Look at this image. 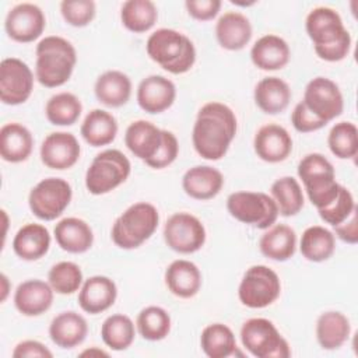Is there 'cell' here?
Here are the masks:
<instances>
[{
  "mask_svg": "<svg viewBox=\"0 0 358 358\" xmlns=\"http://www.w3.org/2000/svg\"><path fill=\"white\" fill-rule=\"evenodd\" d=\"M236 130L238 120L228 105L207 102L199 109L193 124V147L201 158L218 161L228 152Z\"/></svg>",
  "mask_w": 358,
  "mask_h": 358,
  "instance_id": "cell-1",
  "label": "cell"
},
{
  "mask_svg": "<svg viewBox=\"0 0 358 358\" xmlns=\"http://www.w3.org/2000/svg\"><path fill=\"white\" fill-rule=\"evenodd\" d=\"M35 77L46 88L66 84L76 67L77 52L70 41L49 35L41 39L35 49Z\"/></svg>",
  "mask_w": 358,
  "mask_h": 358,
  "instance_id": "cell-2",
  "label": "cell"
},
{
  "mask_svg": "<svg viewBox=\"0 0 358 358\" xmlns=\"http://www.w3.org/2000/svg\"><path fill=\"white\" fill-rule=\"evenodd\" d=\"M147 55L171 74L187 73L196 63V48L182 32L171 28L154 31L145 43Z\"/></svg>",
  "mask_w": 358,
  "mask_h": 358,
  "instance_id": "cell-3",
  "label": "cell"
},
{
  "mask_svg": "<svg viewBox=\"0 0 358 358\" xmlns=\"http://www.w3.org/2000/svg\"><path fill=\"white\" fill-rule=\"evenodd\" d=\"M159 214L155 206L138 201L127 207L113 222L110 238L120 249H137L157 231Z\"/></svg>",
  "mask_w": 358,
  "mask_h": 358,
  "instance_id": "cell-4",
  "label": "cell"
},
{
  "mask_svg": "<svg viewBox=\"0 0 358 358\" xmlns=\"http://www.w3.org/2000/svg\"><path fill=\"white\" fill-rule=\"evenodd\" d=\"M298 176L302 180L310 203L324 208L338 196L341 185L336 180L331 162L319 152L305 155L298 164Z\"/></svg>",
  "mask_w": 358,
  "mask_h": 358,
  "instance_id": "cell-5",
  "label": "cell"
},
{
  "mask_svg": "<svg viewBox=\"0 0 358 358\" xmlns=\"http://www.w3.org/2000/svg\"><path fill=\"white\" fill-rule=\"evenodd\" d=\"M130 172L131 164L122 151L113 148L101 151L85 172V187L91 194H106L124 183Z\"/></svg>",
  "mask_w": 358,
  "mask_h": 358,
  "instance_id": "cell-6",
  "label": "cell"
},
{
  "mask_svg": "<svg viewBox=\"0 0 358 358\" xmlns=\"http://www.w3.org/2000/svg\"><path fill=\"white\" fill-rule=\"evenodd\" d=\"M228 213L242 224L267 229L277 221L278 208L271 196L263 192H235L227 199Z\"/></svg>",
  "mask_w": 358,
  "mask_h": 358,
  "instance_id": "cell-7",
  "label": "cell"
},
{
  "mask_svg": "<svg viewBox=\"0 0 358 358\" xmlns=\"http://www.w3.org/2000/svg\"><path fill=\"white\" fill-rule=\"evenodd\" d=\"M242 345L256 358H288L291 348L274 323L264 317L248 319L241 327Z\"/></svg>",
  "mask_w": 358,
  "mask_h": 358,
  "instance_id": "cell-8",
  "label": "cell"
},
{
  "mask_svg": "<svg viewBox=\"0 0 358 358\" xmlns=\"http://www.w3.org/2000/svg\"><path fill=\"white\" fill-rule=\"evenodd\" d=\"M281 294V281L278 274L264 266L249 267L239 284L238 296L242 305L252 309H262L278 299Z\"/></svg>",
  "mask_w": 358,
  "mask_h": 358,
  "instance_id": "cell-9",
  "label": "cell"
},
{
  "mask_svg": "<svg viewBox=\"0 0 358 358\" xmlns=\"http://www.w3.org/2000/svg\"><path fill=\"white\" fill-rule=\"evenodd\" d=\"M71 197L73 190L67 180L62 178H46L31 189L28 204L36 218L53 221L64 213Z\"/></svg>",
  "mask_w": 358,
  "mask_h": 358,
  "instance_id": "cell-10",
  "label": "cell"
},
{
  "mask_svg": "<svg viewBox=\"0 0 358 358\" xmlns=\"http://www.w3.org/2000/svg\"><path fill=\"white\" fill-rule=\"evenodd\" d=\"M206 236L203 222L186 211L172 214L164 225V241L166 246L182 255L200 250L206 243Z\"/></svg>",
  "mask_w": 358,
  "mask_h": 358,
  "instance_id": "cell-11",
  "label": "cell"
},
{
  "mask_svg": "<svg viewBox=\"0 0 358 358\" xmlns=\"http://www.w3.org/2000/svg\"><path fill=\"white\" fill-rule=\"evenodd\" d=\"M302 102L326 123L338 117L344 109V98L338 85L326 77H315L306 84Z\"/></svg>",
  "mask_w": 358,
  "mask_h": 358,
  "instance_id": "cell-12",
  "label": "cell"
},
{
  "mask_svg": "<svg viewBox=\"0 0 358 358\" xmlns=\"http://www.w3.org/2000/svg\"><path fill=\"white\" fill-rule=\"evenodd\" d=\"M34 74L29 66L17 57H7L0 64V99L6 105H21L31 96Z\"/></svg>",
  "mask_w": 358,
  "mask_h": 358,
  "instance_id": "cell-13",
  "label": "cell"
},
{
  "mask_svg": "<svg viewBox=\"0 0 358 358\" xmlns=\"http://www.w3.org/2000/svg\"><path fill=\"white\" fill-rule=\"evenodd\" d=\"M46 27L42 8L34 3L15 4L6 17L4 28L7 35L20 43H29L38 39Z\"/></svg>",
  "mask_w": 358,
  "mask_h": 358,
  "instance_id": "cell-14",
  "label": "cell"
},
{
  "mask_svg": "<svg viewBox=\"0 0 358 358\" xmlns=\"http://www.w3.org/2000/svg\"><path fill=\"white\" fill-rule=\"evenodd\" d=\"M305 28L315 49L330 46L351 36L340 14L330 7L313 8L306 17Z\"/></svg>",
  "mask_w": 358,
  "mask_h": 358,
  "instance_id": "cell-15",
  "label": "cell"
},
{
  "mask_svg": "<svg viewBox=\"0 0 358 358\" xmlns=\"http://www.w3.org/2000/svg\"><path fill=\"white\" fill-rule=\"evenodd\" d=\"M39 154L45 166L56 171H64L77 164L81 147L74 134L67 131H55L43 138Z\"/></svg>",
  "mask_w": 358,
  "mask_h": 358,
  "instance_id": "cell-16",
  "label": "cell"
},
{
  "mask_svg": "<svg viewBox=\"0 0 358 358\" xmlns=\"http://www.w3.org/2000/svg\"><path fill=\"white\" fill-rule=\"evenodd\" d=\"M138 106L151 115L162 113L169 109L176 98L175 84L159 74H151L143 78L137 87Z\"/></svg>",
  "mask_w": 358,
  "mask_h": 358,
  "instance_id": "cell-17",
  "label": "cell"
},
{
  "mask_svg": "<svg viewBox=\"0 0 358 358\" xmlns=\"http://www.w3.org/2000/svg\"><path fill=\"white\" fill-rule=\"evenodd\" d=\"M256 155L268 164L285 161L292 151V138L287 129L280 124L268 123L262 126L253 138Z\"/></svg>",
  "mask_w": 358,
  "mask_h": 358,
  "instance_id": "cell-18",
  "label": "cell"
},
{
  "mask_svg": "<svg viewBox=\"0 0 358 358\" xmlns=\"http://www.w3.org/2000/svg\"><path fill=\"white\" fill-rule=\"evenodd\" d=\"M117 298L115 281L106 275H92L87 278L78 292L80 308L90 313L98 315L108 310Z\"/></svg>",
  "mask_w": 358,
  "mask_h": 358,
  "instance_id": "cell-19",
  "label": "cell"
},
{
  "mask_svg": "<svg viewBox=\"0 0 358 358\" xmlns=\"http://www.w3.org/2000/svg\"><path fill=\"white\" fill-rule=\"evenodd\" d=\"M53 288L38 278L21 282L14 292V306L24 316H39L53 303Z\"/></svg>",
  "mask_w": 358,
  "mask_h": 358,
  "instance_id": "cell-20",
  "label": "cell"
},
{
  "mask_svg": "<svg viewBox=\"0 0 358 358\" xmlns=\"http://www.w3.org/2000/svg\"><path fill=\"white\" fill-rule=\"evenodd\" d=\"M124 144L134 157L148 162L162 144V129L148 120H134L126 129Z\"/></svg>",
  "mask_w": 358,
  "mask_h": 358,
  "instance_id": "cell-21",
  "label": "cell"
},
{
  "mask_svg": "<svg viewBox=\"0 0 358 358\" xmlns=\"http://www.w3.org/2000/svg\"><path fill=\"white\" fill-rule=\"evenodd\" d=\"M165 285L178 298H193L201 288V271L190 260H173L165 270Z\"/></svg>",
  "mask_w": 358,
  "mask_h": 358,
  "instance_id": "cell-22",
  "label": "cell"
},
{
  "mask_svg": "<svg viewBox=\"0 0 358 358\" xmlns=\"http://www.w3.org/2000/svg\"><path fill=\"white\" fill-rule=\"evenodd\" d=\"M252 24L239 11L224 13L215 24V38L221 48L227 50H241L252 39Z\"/></svg>",
  "mask_w": 358,
  "mask_h": 358,
  "instance_id": "cell-23",
  "label": "cell"
},
{
  "mask_svg": "<svg viewBox=\"0 0 358 358\" xmlns=\"http://www.w3.org/2000/svg\"><path fill=\"white\" fill-rule=\"evenodd\" d=\"M291 57V49L288 43L278 35L267 34L259 38L252 49V63L264 71H274L285 67Z\"/></svg>",
  "mask_w": 358,
  "mask_h": 358,
  "instance_id": "cell-24",
  "label": "cell"
},
{
  "mask_svg": "<svg viewBox=\"0 0 358 358\" xmlns=\"http://www.w3.org/2000/svg\"><path fill=\"white\" fill-rule=\"evenodd\" d=\"M224 186L222 173L210 165H196L187 169L182 178L185 193L196 200L214 199Z\"/></svg>",
  "mask_w": 358,
  "mask_h": 358,
  "instance_id": "cell-25",
  "label": "cell"
},
{
  "mask_svg": "<svg viewBox=\"0 0 358 358\" xmlns=\"http://www.w3.org/2000/svg\"><path fill=\"white\" fill-rule=\"evenodd\" d=\"M88 334L84 316L74 310H66L55 316L49 324V337L60 348L70 350L80 345Z\"/></svg>",
  "mask_w": 358,
  "mask_h": 358,
  "instance_id": "cell-26",
  "label": "cell"
},
{
  "mask_svg": "<svg viewBox=\"0 0 358 358\" xmlns=\"http://www.w3.org/2000/svg\"><path fill=\"white\" fill-rule=\"evenodd\" d=\"M53 234L60 249L74 255L85 253L94 243V232L91 227L77 217H66L60 220L56 224Z\"/></svg>",
  "mask_w": 358,
  "mask_h": 358,
  "instance_id": "cell-27",
  "label": "cell"
},
{
  "mask_svg": "<svg viewBox=\"0 0 358 358\" xmlns=\"http://www.w3.org/2000/svg\"><path fill=\"white\" fill-rule=\"evenodd\" d=\"M49 248L50 234L48 228L41 224H25L17 231L13 239L14 253L27 262L39 260L49 252Z\"/></svg>",
  "mask_w": 358,
  "mask_h": 358,
  "instance_id": "cell-28",
  "label": "cell"
},
{
  "mask_svg": "<svg viewBox=\"0 0 358 358\" xmlns=\"http://www.w3.org/2000/svg\"><path fill=\"white\" fill-rule=\"evenodd\" d=\"M34 148L31 131L21 123L11 122L0 129V155L11 164L24 162L29 158Z\"/></svg>",
  "mask_w": 358,
  "mask_h": 358,
  "instance_id": "cell-29",
  "label": "cell"
},
{
  "mask_svg": "<svg viewBox=\"0 0 358 358\" xmlns=\"http://www.w3.org/2000/svg\"><path fill=\"white\" fill-rule=\"evenodd\" d=\"M94 92L102 105L108 108H120L130 99L131 81L123 71L108 70L96 78Z\"/></svg>",
  "mask_w": 358,
  "mask_h": 358,
  "instance_id": "cell-30",
  "label": "cell"
},
{
  "mask_svg": "<svg viewBox=\"0 0 358 358\" xmlns=\"http://www.w3.org/2000/svg\"><path fill=\"white\" fill-rule=\"evenodd\" d=\"M292 92L289 85L280 77L262 78L253 92L257 108L267 115H277L287 109Z\"/></svg>",
  "mask_w": 358,
  "mask_h": 358,
  "instance_id": "cell-31",
  "label": "cell"
},
{
  "mask_svg": "<svg viewBox=\"0 0 358 358\" xmlns=\"http://www.w3.org/2000/svg\"><path fill=\"white\" fill-rule=\"evenodd\" d=\"M263 256L275 262H285L295 255L296 234L285 224H275L267 228L259 241Z\"/></svg>",
  "mask_w": 358,
  "mask_h": 358,
  "instance_id": "cell-32",
  "label": "cell"
},
{
  "mask_svg": "<svg viewBox=\"0 0 358 358\" xmlns=\"http://www.w3.org/2000/svg\"><path fill=\"white\" fill-rule=\"evenodd\" d=\"M116 117L103 109H92L84 117L80 133L87 144L102 147L110 144L117 134Z\"/></svg>",
  "mask_w": 358,
  "mask_h": 358,
  "instance_id": "cell-33",
  "label": "cell"
},
{
  "mask_svg": "<svg viewBox=\"0 0 358 358\" xmlns=\"http://www.w3.org/2000/svg\"><path fill=\"white\" fill-rule=\"evenodd\" d=\"M350 319L338 310L323 312L316 320V338L323 350H337L350 337Z\"/></svg>",
  "mask_w": 358,
  "mask_h": 358,
  "instance_id": "cell-34",
  "label": "cell"
},
{
  "mask_svg": "<svg viewBox=\"0 0 358 358\" xmlns=\"http://www.w3.org/2000/svg\"><path fill=\"white\" fill-rule=\"evenodd\" d=\"M299 250L309 262H324L330 259L336 250V236L322 225L308 227L301 236Z\"/></svg>",
  "mask_w": 358,
  "mask_h": 358,
  "instance_id": "cell-35",
  "label": "cell"
},
{
  "mask_svg": "<svg viewBox=\"0 0 358 358\" xmlns=\"http://www.w3.org/2000/svg\"><path fill=\"white\" fill-rule=\"evenodd\" d=\"M200 347L210 358H227L235 354V334L224 323H211L206 326L200 336Z\"/></svg>",
  "mask_w": 358,
  "mask_h": 358,
  "instance_id": "cell-36",
  "label": "cell"
},
{
  "mask_svg": "<svg viewBox=\"0 0 358 358\" xmlns=\"http://www.w3.org/2000/svg\"><path fill=\"white\" fill-rule=\"evenodd\" d=\"M158 20L157 6L151 0H127L120 8V21L134 34L150 31Z\"/></svg>",
  "mask_w": 358,
  "mask_h": 358,
  "instance_id": "cell-37",
  "label": "cell"
},
{
  "mask_svg": "<svg viewBox=\"0 0 358 358\" xmlns=\"http://www.w3.org/2000/svg\"><path fill=\"white\" fill-rule=\"evenodd\" d=\"M278 214L282 217L296 215L303 207V193L299 182L292 176H282L273 182L270 187Z\"/></svg>",
  "mask_w": 358,
  "mask_h": 358,
  "instance_id": "cell-38",
  "label": "cell"
},
{
  "mask_svg": "<svg viewBox=\"0 0 358 358\" xmlns=\"http://www.w3.org/2000/svg\"><path fill=\"white\" fill-rule=\"evenodd\" d=\"M102 341L113 351L127 350L136 337V324L123 313L108 316L101 326Z\"/></svg>",
  "mask_w": 358,
  "mask_h": 358,
  "instance_id": "cell-39",
  "label": "cell"
},
{
  "mask_svg": "<svg viewBox=\"0 0 358 358\" xmlns=\"http://www.w3.org/2000/svg\"><path fill=\"white\" fill-rule=\"evenodd\" d=\"M83 112V103L71 92H59L52 95L45 105L46 119L55 126L74 124Z\"/></svg>",
  "mask_w": 358,
  "mask_h": 358,
  "instance_id": "cell-40",
  "label": "cell"
},
{
  "mask_svg": "<svg viewBox=\"0 0 358 358\" xmlns=\"http://www.w3.org/2000/svg\"><path fill=\"white\" fill-rule=\"evenodd\" d=\"M171 316L161 306H147L140 310L136 329L144 340L159 341L164 340L171 331Z\"/></svg>",
  "mask_w": 358,
  "mask_h": 358,
  "instance_id": "cell-41",
  "label": "cell"
},
{
  "mask_svg": "<svg viewBox=\"0 0 358 358\" xmlns=\"http://www.w3.org/2000/svg\"><path fill=\"white\" fill-rule=\"evenodd\" d=\"M331 154L340 159H351L358 152V129L352 122L336 123L327 136Z\"/></svg>",
  "mask_w": 358,
  "mask_h": 358,
  "instance_id": "cell-42",
  "label": "cell"
},
{
  "mask_svg": "<svg viewBox=\"0 0 358 358\" xmlns=\"http://www.w3.org/2000/svg\"><path fill=\"white\" fill-rule=\"evenodd\" d=\"M83 271L74 262H59L53 264L48 273V282L56 294L71 295L80 291L83 285Z\"/></svg>",
  "mask_w": 358,
  "mask_h": 358,
  "instance_id": "cell-43",
  "label": "cell"
},
{
  "mask_svg": "<svg viewBox=\"0 0 358 358\" xmlns=\"http://www.w3.org/2000/svg\"><path fill=\"white\" fill-rule=\"evenodd\" d=\"M355 210L357 206L352 193L341 185L338 196L334 199V201L330 203L327 207L317 210V213L324 222L330 224L331 227H337L348 220Z\"/></svg>",
  "mask_w": 358,
  "mask_h": 358,
  "instance_id": "cell-44",
  "label": "cell"
},
{
  "mask_svg": "<svg viewBox=\"0 0 358 358\" xmlns=\"http://www.w3.org/2000/svg\"><path fill=\"white\" fill-rule=\"evenodd\" d=\"M60 13L69 25L83 28L95 18L96 4L92 0H63L60 3Z\"/></svg>",
  "mask_w": 358,
  "mask_h": 358,
  "instance_id": "cell-45",
  "label": "cell"
},
{
  "mask_svg": "<svg viewBox=\"0 0 358 358\" xmlns=\"http://www.w3.org/2000/svg\"><path fill=\"white\" fill-rule=\"evenodd\" d=\"M178 154H179V143L176 136L172 131L162 130V144L158 152L145 164L152 169H164L176 159Z\"/></svg>",
  "mask_w": 358,
  "mask_h": 358,
  "instance_id": "cell-46",
  "label": "cell"
},
{
  "mask_svg": "<svg viewBox=\"0 0 358 358\" xmlns=\"http://www.w3.org/2000/svg\"><path fill=\"white\" fill-rule=\"evenodd\" d=\"M291 123L294 126V129L299 133H310V131H316L320 130L322 127H324L327 123L320 120L317 116H315L305 105L303 102H298L292 110L291 115Z\"/></svg>",
  "mask_w": 358,
  "mask_h": 358,
  "instance_id": "cell-47",
  "label": "cell"
},
{
  "mask_svg": "<svg viewBox=\"0 0 358 358\" xmlns=\"http://www.w3.org/2000/svg\"><path fill=\"white\" fill-rule=\"evenodd\" d=\"M187 14L197 21H210L215 18L221 10L220 0H186Z\"/></svg>",
  "mask_w": 358,
  "mask_h": 358,
  "instance_id": "cell-48",
  "label": "cell"
},
{
  "mask_svg": "<svg viewBox=\"0 0 358 358\" xmlns=\"http://www.w3.org/2000/svg\"><path fill=\"white\" fill-rule=\"evenodd\" d=\"M13 357L14 358H34V357H38V358H52L53 354L41 341L24 340V341H20L14 347Z\"/></svg>",
  "mask_w": 358,
  "mask_h": 358,
  "instance_id": "cell-49",
  "label": "cell"
},
{
  "mask_svg": "<svg viewBox=\"0 0 358 358\" xmlns=\"http://www.w3.org/2000/svg\"><path fill=\"white\" fill-rule=\"evenodd\" d=\"M334 234L345 243L355 245L358 242V220L357 210L343 224L334 227Z\"/></svg>",
  "mask_w": 358,
  "mask_h": 358,
  "instance_id": "cell-50",
  "label": "cell"
},
{
  "mask_svg": "<svg viewBox=\"0 0 358 358\" xmlns=\"http://www.w3.org/2000/svg\"><path fill=\"white\" fill-rule=\"evenodd\" d=\"M0 278H1V302H4L8 295V291H10V281L6 274H1Z\"/></svg>",
  "mask_w": 358,
  "mask_h": 358,
  "instance_id": "cell-51",
  "label": "cell"
},
{
  "mask_svg": "<svg viewBox=\"0 0 358 358\" xmlns=\"http://www.w3.org/2000/svg\"><path fill=\"white\" fill-rule=\"evenodd\" d=\"M81 355H108V352L102 351V350H98L96 347H92L90 350H85L81 352Z\"/></svg>",
  "mask_w": 358,
  "mask_h": 358,
  "instance_id": "cell-52",
  "label": "cell"
}]
</instances>
